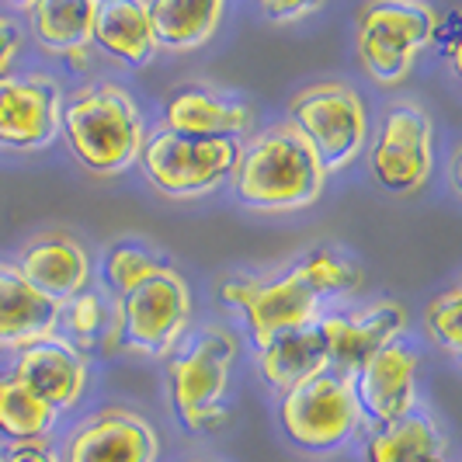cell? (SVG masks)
I'll return each instance as SVG.
<instances>
[{"label":"cell","mask_w":462,"mask_h":462,"mask_svg":"<svg viewBox=\"0 0 462 462\" xmlns=\"http://www.w3.org/2000/svg\"><path fill=\"white\" fill-rule=\"evenodd\" d=\"M18 275L39 292H46L49 300L63 302L80 296L84 282L91 275V261L69 233H46L24 247Z\"/></svg>","instance_id":"16"},{"label":"cell","mask_w":462,"mask_h":462,"mask_svg":"<svg viewBox=\"0 0 462 462\" xmlns=\"http://www.w3.org/2000/svg\"><path fill=\"white\" fill-rule=\"evenodd\" d=\"M63 302L49 300L35 285H28L18 268L0 264V345L4 347H32L39 341L56 337Z\"/></svg>","instance_id":"17"},{"label":"cell","mask_w":462,"mask_h":462,"mask_svg":"<svg viewBox=\"0 0 462 462\" xmlns=\"http://www.w3.org/2000/svg\"><path fill=\"white\" fill-rule=\"evenodd\" d=\"M163 264L157 257H150L143 247H133V244H118L112 247V254L105 261V275H108V285L116 289L118 296H129L136 285H143L150 275H157Z\"/></svg>","instance_id":"26"},{"label":"cell","mask_w":462,"mask_h":462,"mask_svg":"<svg viewBox=\"0 0 462 462\" xmlns=\"http://www.w3.org/2000/svg\"><path fill=\"white\" fill-rule=\"evenodd\" d=\"M223 18V0H157L150 4L153 42L171 52H185L208 42Z\"/></svg>","instance_id":"21"},{"label":"cell","mask_w":462,"mask_h":462,"mask_svg":"<svg viewBox=\"0 0 462 462\" xmlns=\"http://www.w3.org/2000/svg\"><path fill=\"white\" fill-rule=\"evenodd\" d=\"M439 35V14L417 0H375L358 14V56L372 80L393 88L407 80L414 56Z\"/></svg>","instance_id":"3"},{"label":"cell","mask_w":462,"mask_h":462,"mask_svg":"<svg viewBox=\"0 0 462 462\" xmlns=\"http://www.w3.org/2000/svg\"><path fill=\"white\" fill-rule=\"evenodd\" d=\"M60 122L73 157L91 174H122L139 157L146 139L136 101L116 84L73 94L67 105H60Z\"/></svg>","instance_id":"2"},{"label":"cell","mask_w":462,"mask_h":462,"mask_svg":"<svg viewBox=\"0 0 462 462\" xmlns=\"http://www.w3.org/2000/svg\"><path fill=\"white\" fill-rule=\"evenodd\" d=\"M60 129V88L49 77H0V146L39 150Z\"/></svg>","instance_id":"11"},{"label":"cell","mask_w":462,"mask_h":462,"mask_svg":"<svg viewBox=\"0 0 462 462\" xmlns=\"http://www.w3.org/2000/svg\"><path fill=\"white\" fill-rule=\"evenodd\" d=\"M261 11H264V18H272V22L289 24V22H302V18L317 14L320 4H278V0H268Z\"/></svg>","instance_id":"29"},{"label":"cell","mask_w":462,"mask_h":462,"mask_svg":"<svg viewBox=\"0 0 462 462\" xmlns=\"http://www.w3.org/2000/svg\"><path fill=\"white\" fill-rule=\"evenodd\" d=\"M292 125L310 143L324 174L341 171L358 157L369 136V118L362 97L345 84H317L292 97Z\"/></svg>","instance_id":"5"},{"label":"cell","mask_w":462,"mask_h":462,"mask_svg":"<svg viewBox=\"0 0 462 462\" xmlns=\"http://www.w3.org/2000/svg\"><path fill=\"white\" fill-rule=\"evenodd\" d=\"M56 424V411L14 383L0 379V431L11 441H42Z\"/></svg>","instance_id":"24"},{"label":"cell","mask_w":462,"mask_h":462,"mask_svg":"<svg viewBox=\"0 0 462 462\" xmlns=\"http://www.w3.org/2000/svg\"><path fill=\"white\" fill-rule=\"evenodd\" d=\"M223 300L230 306H240L257 347L272 345L275 337L310 327L317 317V296L313 289L296 275V268L289 275L275 282H261V278H230L223 285Z\"/></svg>","instance_id":"9"},{"label":"cell","mask_w":462,"mask_h":462,"mask_svg":"<svg viewBox=\"0 0 462 462\" xmlns=\"http://www.w3.org/2000/svg\"><path fill=\"white\" fill-rule=\"evenodd\" d=\"M459 310H462V289L452 285L448 292H441V296H435V300L428 302V313H424L428 334H431L448 355H459L462 351Z\"/></svg>","instance_id":"27"},{"label":"cell","mask_w":462,"mask_h":462,"mask_svg":"<svg viewBox=\"0 0 462 462\" xmlns=\"http://www.w3.org/2000/svg\"><path fill=\"white\" fill-rule=\"evenodd\" d=\"M161 439L133 411H101L67 441V462H157Z\"/></svg>","instance_id":"13"},{"label":"cell","mask_w":462,"mask_h":462,"mask_svg":"<svg viewBox=\"0 0 462 462\" xmlns=\"http://www.w3.org/2000/svg\"><path fill=\"white\" fill-rule=\"evenodd\" d=\"M0 459L4 462H60L46 441H14V445L7 448V456H0Z\"/></svg>","instance_id":"30"},{"label":"cell","mask_w":462,"mask_h":462,"mask_svg":"<svg viewBox=\"0 0 462 462\" xmlns=\"http://www.w3.org/2000/svg\"><path fill=\"white\" fill-rule=\"evenodd\" d=\"M167 133L199 139H236L251 129L247 105L233 101L226 94H216L208 88H181L171 94L167 108Z\"/></svg>","instance_id":"18"},{"label":"cell","mask_w":462,"mask_h":462,"mask_svg":"<svg viewBox=\"0 0 462 462\" xmlns=\"http://www.w3.org/2000/svg\"><path fill=\"white\" fill-rule=\"evenodd\" d=\"M257 365H261V375L268 379V386L285 390V393L296 390L300 383L330 369L324 330L317 324H310V327H300V330L282 334L272 345L261 347Z\"/></svg>","instance_id":"19"},{"label":"cell","mask_w":462,"mask_h":462,"mask_svg":"<svg viewBox=\"0 0 462 462\" xmlns=\"http://www.w3.org/2000/svg\"><path fill=\"white\" fill-rule=\"evenodd\" d=\"M18 46H22V32H18V24L0 14V77H4V69L11 67V60H14Z\"/></svg>","instance_id":"31"},{"label":"cell","mask_w":462,"mask_h":462,"mask_svg":"<svg viewBox=\"0 0 462 462\" xmlns=\"http://www.w3.org/2000/svg\"><path fill=\"white\" fill-rule=\"evenodd\" d=\"M0 462H4V459H0Z\"/></svg>","instance_id":"33"},{"label":"cell","mask_w":462,"mask_h":462,"mask_svg":"<svg viewBox=\"0 0 462 462\" xmlns=\"http://www.w3.org/2000/svg\"><path fill=\"white\" fill-rule=\"evenodd\" d=\"M94 39L101 42L105 52H112L116 60L129 63V67L150 63L157 52L153 32H150V4H139V0L97 4Z\"/></svg>","instance_id":"20"},{"label":"cell","mask_w":462,"mask_h":462,"mask_svg":"<svg viewBox=\"0 0 462 462\" xmlns=\"http://www.w3.org/2000/svg\"><path fill=\"white\" fill-rule=\"evenodd\" d=\"M441 448V435L435 424L420 414H407L383 424L369 439V462H424L435 459Z\"/></svg>","instance_id":"23"},{"label":"cell","mask_w":462,"mask_h":462,"mask_svg":"<svg viewBox=\"0 0 462 462\" xmlns=\"http://www.w3.org/2000/svg\"><path fill=\"white\" fill-rule=\"evenodd\" d=\"M358 400L355 386L341 372L327 369L300 383L282 400V428L285 435L313 452L337 448L358 428Z\"/></svg>","instance_id":"7"},{"label":"cell","mask_w":462,"mask_h":462,"mask_svg":"<svg viewBox=\"0 0 462 462\" xmlns=\"http://www.w3.org/2000/svg\"><path fill=\"white\" fill-rule=\"evenodd\" d=\"M414 347L400 345V341L379 347L372 358L362 362V369L351 375L358 411L375 417L379 424L414 414Z\"/></svg>","instance_id":"12"},{"label":"cell","mask_w":462,"mask_h":462,"mask_svg":"<svg viewBox=\"0 0 462 462\" xmlns=\"http://www.w3.org/2000/svg\"><path fill=\"white\" fill-rule=\"evenodd\" d=\"M191 296L185 278L161 268L129 296H122V334L125 341L146 355H163L188 327Z\"/></svg>","instance_id":"10"},{"label":"cell","mask_w":462,"mask_h":462,"mask_svg":"<svg viewBox=\"0 0 462 462\" xmlns=\"http://www.w3.org/2000/svg\"><path fill=\"white\" fill-rule=\"evenodd\" d=\"M11 379L22 383L35 400H42L46 407L60 414L80 400L84 383H88V365H84V355L73 345L49 337V341L18 351V365L11 372Z\"/></svg>","instance_id":"15"},{"label":"cell","mask_w":462,"mask_h":462,"mask_svg":"<svg viewBox=\"0 0 462 462\" xmlns=\"http://www.w3.org/2000/svg\"><path fill=\"white\" fill-rule=\"evenodd\" d=\"M407 324L403 306L393 300H383L355 313V317H327L317 320V327L327 337V355H330V369L341 375H355L362 369V362L372 358L379 347L393 345L396 334Z\"/></svg>","instance_id":"14"},{"label":"cell","mask_w":462,"mask_h":462,"mask_svg":"<svg viewBox=\"0 0 462 462\" xmlns=\"http://www.w3.org/2000/svg\"><path fill=\"white\" fill-rule=\"evenodd\" d=\"M431 163H435V133L428 116L414 101L393 105L372 146V178L393 195H414L428 181Z\"/></svg>","instance_id":"8"},{"label":"cell","mask_w":462,"mask_h":462,"mask_svg":"<svg viewBox=\"0 0 462 462\" xmlns=\"http://www.w3.org/2000/svg\"><path fill=\"white\" fill-rule=\"evenodd\" d=\"M424 462H445V459H441V456H435V459H424Z\"/></svg>","instance_id":"32"},{"label":"cell","mask_w":462,"mask_h":462,"mask_svg":"<svg viewBox=\"0 0 462 462\" xmlns=\"http://www.w3.org/2000/svg\"><path fill=\"white\" fill-rule=\"evenodd\" d=\"M35 39L52 52H73L94 39V0H39L28 7Z\"/></svg>","instance_id":"22"},{"label":"cell","mask_w":462,"mask_h":462,"mask_svg":"<svg viewBox=\"0 0 462 462\" xmlns=\"http://www.w3.org/2000/svg\"><path fill=\"white\" fill-rule=\"evenodd\" d=\"M240 157L236 139H199L178 136L157 129L153 136L143 139L139 163L150 185L171 195V199H199L233 174V163Z\"/></svg>","instance_id":"4"},{"label":"cell","mask_w":462,"mask_h":462,"mask_svg":"<svg viewBox=\"0 0 462 462\" xmlns=\"http://www.w3.org/2000/svg\"><path fill=\"white\" fill-rule=\"evenodd\" d=\"M101 320H105V306H101V296L94 292H80L73 296V306H69V330L77 337H94L101 330Z\"/></svg>","instance_id":"28"},{"label":"cell","mask_w":462,"mask_h":462,"mask_svg":"<svg viewBox=\"0 0 462 462\" xmlns=\"http://www.w3.org/2000/svg\"><path fill=\"white\" fill-rule=\"evenodd\" d=\"M296 275L313 289V296L317 300H324V296H337V292H351L355 285H358V268L341 257L337 251H313L310 257H302L300 264H296Z\"/></svg>","instance_id":"25"},{"label":"cell","mask_w":462,"mask_h":462,"mask_svg":"<svg viewBox=\"0 0 462 462\" xmlns=\"http://www.w3.org/2000/svg\"><path fill=\"white\" fill-rule=\"evenodd\" d=\"M324 167L292 122L254 136L233 163L236 199L264 212L313 206L324 195Z\"/></svg>","instance_id":"1"},{"label":"cell","mask_w":462,"mask_h":462,"mask_svg":"<svg viewBox=\"0 0 462 462\" xmlns=\"http://www.w3.org/2000/svg\"><path fill=\"white\" fill-rule=\"evenodd\" d=\"M233 355L236 341L226 330H206L185 358L171 365V400L188 431H216L223 424Z\"/></svg>","instance_id":"6"}]
</instances>
